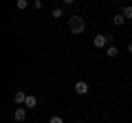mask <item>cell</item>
<instances>
[{"mask_svg": "<svg viewBox=\"0 0 132 123\" xmlns=\"http://www.w3.org/2000/svg\"><path fill=\"white\" fill-rule=\"evenodd\" d=\"M15 7H18L20 11H24V9L29 7V0H18V2H15Z\"/></svg>", "mask_w": 132, "mask_h": 123, "instance_id": "obj_11", "label": "cell"}, {"mask_svg": "<svg viewBox=\"0 0 132 123\" xmlns=\"http://www.w3.org/2000/svg\"><path fill=\"white\" fill-rule=\"evenodd\" d=\"M62 2H64V5H73V2H75V0H62Z\"/></svg>", "mask_w": 132, "mask_h": 123, "instance_id": "obj_14", "label": "cell"}, {"mask_svg": "<svg viewBox=\"0 0 132 123\" xmlns=\"http://www.w3.org/2000/svg\"><path fill=\"white\" fill-rule=\"evenodd\" d=\"M48 123H64V121H62V117H57V114H55V117L48 119Z\"/></svg>", "mask_w": 132, "mask_h": 123, "instance_id": "obj_13", "label": "cell"}, {"mask_svg": "<svg viewBox=\"0 0 132 123\" xmlns=\"http://www.w3.org/2000/svg\"><path fill=\"white\" fill-rule=\"evenodd\" d=\"M35 106H38V97H35V95H29V97H27V101H24V108L33 110Z\"/></svg>", "mask_w": 132, "mask_h": 123, "instance_id": "obj_6", "label": "cell"}, {"mask_svg": "<svg viewBox=\"0 0 132 123\" xmlns=\"http://www.w3.org/2000/svg\"><path fill=\"white\" fill-rule=\"evenodd\" d=\"M73 123H84V121H73Z\"/></svg>", "mask_w": 132, "mask_h": 123, "instance_id": "obj_16", "label": "cell"}, {"mask_svg": "<svg viewBox=\"0 0 132 123\" xmlns=\"http://www.w3.org/2000/svg\"><path fill=\"white\" fill-rule=\"evenodd\" d=\"M27 110H29V108L18 106V108L13 110V119H15V121H24V119H27Z\"/></svg>", "mask_w": 132, "mask_h": 123, "instance_id": "obj_5", "label": "cell"}, {"mask_svg": "<svg viewBox=\"0 0 132 123\" xmlns=\"http://www.w3.org/2000/svg\"><path fill=\"white\" fill-rule=\"evenodd\" d=\"M42 7H44V2H42V0H33V9H35V11H40Z\"/></svg>", "mask_w": 132, "mask_h": 123, "instance_id": "obj_12", "label": "cell"}, {"mask_svg": "<svg viewBox=\"0 0 132 123\" xmlns=\"http://www.w3.org/2000/svg\"><path fill=\"white\" fill-rule=\"evenodd\" d=\"M106 55H108V57H119V48L114 46V44H110V46L106 48Z\"/></svg>", "mask_w": 132, "mask_h": 123, "instance_id": "obj_8", "label": "cell"}, {"mask_svg": "<svg viewBox=\"0 0 132 123\" xmlns=\"http://www.w3.org/2000/svg\"><path fill=\"white\" fill-rule=\"evenodd\" d=\"M110 44H114V38L110 33H97L93 38V46L95 48H108Z\"/></svg>", "mask_w": 132, "mask_h": 123, "instance_id": "obj_2", "label": "cell"}, {"mask_svg": "<svg viewBox=\"0 0 132 123\" xmlns=\"http://www.w3.org/2000/svg\"><path fill=\"white\" fill-rule=\"evenodd\" d=\"M112 24H114V27H121V24H126V15H123V13H117V15L112 18Z\"/></svg>", "mask_w": 132, "mask_h": 123, "instance_id": "obj_7", "label": "cell"}, {"mask_svg": "<svg viewBox=\"0 0 132 123\" xmlns=\"http://www.w3.org/2000/svg\"><path fill=\"white\" fill-rule=\"evenodd\" d=\"M123 15H126V20H132V5H128V7H123V11H121Z\"/></svg>", "mask_w": 132, "mask_h": 123, "instance_id": "obj_9", "label": "cell"}, {"mask_svg": "<svg viewBox=\"0 0 132 123\" xmlns=\"http://www.w3.org/2000/svg\"><path fill=\"white\" fill-rule=\"evenodd\" d=\"M84 29H86V20L81 18V15H71V18H68V31H71L73 35L84 33Z\"/></svg>", "mask_w": 132, "mask_h": 123, "instance_id": "obj_1", "label": "cell"}, {"mask_svg": "<svg viewBox=\"0 0 132 123\" xmlns=\"http://www.w3.org/2000/svg\"><path fill=\"white\" fill-rule=\"evenodd\" d=\"M128 53H132V42H130V44H128Z\"/></svg>", "mask_w": 132, "mask_h": 123, "instance_id": "obj_15", "label": "cell"}, {"mask_svg": "<svg viewBox=\"0 0 132 123\" xmlns=\"http://www.w3.org/2000/svg\"><path fill=\"white\" fill-rule=\"evenodd\" d=\"M73 90H75V95H86V92L90 90V86L86 84V81H77V84L73 86Z\"/></svg>", "mask_w": 132, "mask_h": 123, "instance_id": "obj_4", "label": "cell"}, {"mask_svg": "<svg viewBox=\"0 0 132 123\" xmlns=\"http://www.w3.org/2000/svg\"><path fill=\"white\" fill-rule=\"evenodd\" d=\"M27 92H24V90H15L13 92V103L15 106H24V101H27Z\"/></svg>", "mask_w": 132, "mask_h": 123, "instance_id": "obj_3", "label": "cell"}, {"mask_svg": "<svg viewBox=\"0 0 132 123\" xmlns=\"http://www.w3.org/2000/svg\"><path fill=\"white\" fill-rule=\"evenodd\" d=\"M112 2H119V0H112Z\"/></svg>", "mask_w": 132, "mask_h": 123, "instance_id": "obj_17", "label": "cell"}, {"mask_svg": "<svg viewBox=\"0 0 132 123\" xmlns=\"http://www.w3.org/2000/svg\"><path fill=\"white\" fill-rule=\"evenodd\" d=\"M51 15H53L55 20H60L62 15H64V9H62V7H57V9H53V13H51Z\"/></svg>", "mask_w": 132, "mask_h": 123, "instance_id": "obj_10", "label": "cell"}]
</instances>
